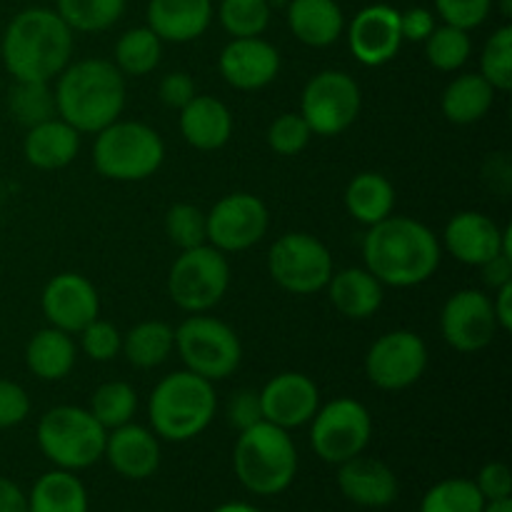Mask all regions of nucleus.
I'll list each match as a JSON object with an SVG mask.
<instances>
[{"label": "nucleus", "mask_w": 512, "mask_h": 512, "mask_svg": "<svg viewBox=\"0 0 512 512\" xmlns=\"http://www.w3.org/2000/svg\"><path fill=\"white\" fill-rule=\"evenodd\" d=\"M35 435L40 453L55 468L78 473L103 458L108 430L93 418L88 408L58 405L40 418Z\"/></svg>", "instance_id": "7"}, {"label": "nucleus", "mask_w": 512, "mask_h": 512, "mask_svg": "<svg viewBox=\"0 0 512 512\" xmlns=\"http://www.w3.org/2000/svg\"><path fill=\"white\" fill-rule=\"evenodd\" d=\"M273 5L270 0H220L218 18L233 38H258L268 30Z\"/></svg>", "instance_id": "39"}, {"label": "nucleus", "mask_w": 512, "mask_h": 512, "mask_svg": "<svg viewBox=\"0 0 512 512\" xmlns=\"http://www.w3.org/2000/svg\"><path fill=\"white\" fill-rule=\"evenodd\" d=\"M58 118L80 135L100 133L125 110V75L110 60L88 58L70 63L55 85Z\"/></svg>", "instance_id": "3"}, {"label": "nucleus", "mask_w": 512, "mask_h": 512, "mask_svg": "<svg viewBox=\"0 0 512 512\" xmlns=\"http://www.w3.org/2000/svg\"><path fill=\"white\" fill-rule=\"evenodd\" d=\"M495 100V88L480 73H465L450 80L443 90L440 108L455 125H473L490 113Z\"/></svg>", "instance_id": "29"}, {"label": "nucleus", "mask_w": 512, "mask_h": 512, "mask_svg": "<svg viewBox=\"0 0 512 512\" xmlns=\"http://www.w3.org/2000/svg\"><path fill=\"white\" fill-rule=\"evenodd\" d=\"M470 53H473L470 30L455 28V25H435V30L425 40V58L443 73L463 68L470 60Z\"/></svg>", "instance_id": "37"}, {"label": "nucleus", "mask_w": 512, "mask_h": 512, "mask_svg": "<svg viewBox=\"0 0 512 512\" xmlns=\"http://www.w3.org/2000/svg\"><path fill=\"white\" fill-rule=\"evenodd\" d=\"M73 30L50 8H25L3 33L0 55L13 80L50 83L73 58Z\"/></svg>", "instance_id": "2"}, {"label": "nucleus", "mask_w": 512, "mask_h": 512, "mask_svg": "<svg viewBox=\"0 0 512 512\" xmlns=\"http://www.w3.org/2000/svg\"><path fill=\"white\" fill-rule=\"evenodd\" d=\"M208 220V245L220 253H243L265 238L270 225L268 205L253 193H230L213 205Z\"/></svg>", "instance_id": "14"}, {"label": "nucleus", "mask_w": 512, "mask_h": 512, "mask_svg": "<svg viewBox=\"0 0 512 512\" xmlns=\"http://www.w3.org/2000/svg\"><path fill=\"white\" fill-rule=\"evenodd\" d=\"M80 153V133L63 118H50L28 128L23 140V155L33 168L60 170L73 163Z\"/></svg>", "instance_id": "25"}, {"label": "nucleus", "mask_w": 512, "mask_h": 512, "mask_svg": "<svg viewBox=\"0 0 512 512\" xmlns=\"http://www.w3.org/2000/svg\"><path fill=\"white\" fill-rule=\"evenodd\" d=\"M288 28L310 48L338 43L345 30V15L335 0H288Z\"/></svg>", "instance_id": "27"}, {"label": "nucleus", "mask_w": 512, "mask_h": 512, "mask_svg": "<svg viewBox=\"0 0 512 512\" xmlns=\"http://www.w3.org/2000/svg\"><path fill=\"white\" fill-rule=\"evenodd\" d=\"M220 75L235 90H263L280 73V53L258 38H233L218 58Z\"/></svg>", "instance_id": "19"}, {"label": "nucleus", "mask_w": 512, "mask_h": 512, "mask_svg": "<svg viewBox=\"0 0 512 512\" xmlns=\"http://www.w3.org/2000/svg\"><path fill=\"white\" fill-rule=\"evenodd\" d=\"M233 470L248 493L260 498L285 493L298 475V448L290 430L268 420L243 430L233 450Z\"/></svg>", "instance_id": "5"}, {"label": "nucleus", "mask_w": 512, "mask_h": 512, "mask_svg": "<svg viewBox=\"0 0 512 512\" xmlns=\"http://www.w3.org/2000/svg\"><path fill=\"white\" fill-rule=\"evenodd\" d=\"M395 208V188L383 173H358L345 188V210L358 223L375 225L390 218Z\"/></svg>", "instance_id": "30"}, {"label": "nucleus", "mask_w": 512, "mask_h": 512, "mask_svg": "<svg viewBox=\"0 0 512 512\" xmlns=\"http://www.w3.org/2000/svg\"><path fill=\"white\" fill-rule=\"evenodd\" d=\"M363 108L360 85L343 70H323L305 83L300 98V115L313 135L335 138L358 120Z\"/></svg>", "instance_id": "11"}, {"label": "nucleus", "mask_w": 512, "mask_h": 512, "mask_svg": "<svg viewBox=\"0 0 512 512\" xmlns=\"http://www.w3.org/2000/svg\"><path fill=\"white\" fill-rule=\"evenodd\" d=\"M263 420L283 430L310 423L320 408V390L305 373H280L260 390Z\"/></svg>", "instance_id": "18"}, {"label": "nucleus", "mask_w": 512, "mask_h": 512, "mask_svg": "<svg viewBox=\"0 0 512 512\" xmlns=\"http://www.w3.org/2000/svg\"><path fill=\"white\" fill-rule=\"evenodd\" d=\"M0 512H30L28 495L8 478H0Z\"/></svg>", "instance_id": "51"}, {"label": "nucleus", "mask_w": 512, "mask_h": 512, "mask_svg": "<svg viewBox=\"0 0 512 512\" xmlns=\"http://www.w3.org/2000/svg\"><path fill=\"white\" fill-rule=\"evenodd\" d=\"M80 350L95 363H110L123 350V335L108 320L95 318L93 323L80 330Z\"/></svg>", "instance_id": "43"}, {"label": "nucleus", "mask_w": 512, "mask_h": 512, "mask_svg": "<svg viewBox=\"0 0 512 512\" xmlns=\"http://www.w3.org/2000/svg\"><path fill=\"white\" fill-rule=\"evenodd\" d=\"M180 135L195 150H220L233 138V115L223 100L195 95L180 108Z\"/></svg>", "instance_id": "24"}, {"label": "nucleus", "mask_w": 512, "mask_h": 512, "mask_svg": "<svg viewBox=\"0 0 512 512\" xmlns=\"http://www.w3.org/2000/svg\"><path fill=\"white\" fill-rule=\"evenodd\" d=\"M268 273L288 293L313 295L328 285L333 275V255L315 235L285 233L270 248Z\"/></svg>", "instance_id": "12"}, {"label": "nucleus", "mask_w": 512, "mask_h": 512, "mask_svg": "<svg viewBox=\"0 0 512 512\" xmlns=\"http://www.w3.org/2000/svg\"><path fill=\"white\" fill-rule=\"evenodd\" d=\"M163 58V40L143 25V28H130L115 43V68L125 78H143L153 73Z\"/></svg>", "instance_id": "33"}, {"label": "nucleus", "mask_w": 512, "mask_h": 512, "mask_svg": "<svg viewBox=\"0 0 512 512\" xmlns=\"http://www.w3.org/2000/svg\"><path fill=\"white\" fill-rule=\"evenodd\" d=\"M480 495L485 498V503L490 500H508L512 498V475L510 468L505 463H488L483 465V470L475 478Z\"/></svg>", "instance_id": "47"}, {"label": "nucleus", "mask_w": 512, "mask_h": 512, "mask_svg": "<svg viewBox=\"0 0 512 512\" xmlns=\"http://www.w3.org/2000/svg\"><path fill=\"white\" fill-rule=\"evenodd\" d=\"M213 23V0H150L148 28L163 43H190Z\"/></svg>", "instance_id": "23"}, {"label": "nucleus", "mask_w": 512, "mask_h": 512, "mask_svg": "<svg viewBox=\"0 0 512 512\" xmlns=\"http://www.w3.org/2000/svg\"><path fill=\"white\" fill-rule=\"evenodd\" d=\"M78 360V345L73 335L58 328H43L25 345V365L30 373L45 383H58L70 375Z\"/></svg>", "instance_id": "28"}, {"label": "nucleus", "mask_w": 512, "mask_h": 512, "mask_svg": "<svg viewBox=\"0 0 512 512\" xmlns=\"http://www.w3.org/2000/svg\"><path fill=\"white\" fill-rule=\"evenodd\" d=\"M445 248L458 263L480 268L495 255H503V228L490 215L463 210L445 225Z\"/></svg>", "instance_id": "20"}, {"label": "nucleus", "mask_w": 512, "mask_h": 512, "mask_svg": "<svg viewBox=\"0 0 512 512\" xmlns=\"http://www.w3.org/2000/svg\"><path fill=\"white\" fill-rule=\"evenodd\" d=\"M435 10L445 25L473 30L488 20L493 0H435Z\"/></svg>", "instance_id": "44"}, {"label": "nucleus", "mask_w": 512, "mask_h": 512, "mask_svg": "<svg viewBox=\"0 0 512 512\" xmlns=\"http://www.w3.org/2000/svg\"><path fill=\"white\" fill-rule=\"evenodd\" d=\"M175 350V330L163 320H143L123 335V350L130 365L153 370L163 365Z\"/></svg>", "instance_id": "32"}, {"label": "nucleus", "mask_w": 512, "mask_h": 512, "mask_svg": "<svg viewBox=\"0 0 512 512\" xmlns=\"http://www.w3.org/2000/svg\"><path fill=\"white\" fill-rule=\"evenodd\" d=\"M428 368V345L413 330H390L370 345L365 375L380 390H405L418 383Z\"/></svg>", "instance_id": "13"}, {"label": "nucleus", "mask_w": 512, "mask_h": 512, "mask_svg": "<svg viewBox=\"0 0 512 512\" xmlns=\"http://www.w3.org/2000/svg\"><path fill=\"white\" fill-rule=\"evenodd\" d=\"M175 350L190 373L218 383L230 378L243 360V345L228 323L205 313L190 315L175 328Z\"/></svg>", "instance_id": "8"}, {"label": "nucleus", "mask_w": 512, "mask_h": 512, "mask_svg": "<svg viewBox=\"0 0 512 512\" xmlns=\"http://www.w3.org/2000/svg\"><path fill=\"white\" fill-rule=\"evenodd\" d=\"M40 308L50 328L78 335L85 325L100 318V295L85 275L58 273L43 288Z\"/></svg>", "instance_id": "16"}, {"label": "nucleus", "mask_w": 512, "mask_h": 512, "mask_svg": "<svg viewBox=\"0 0 512 512\" xmlns=\"http://www.w3.org/2000/svg\"><path fill=\"white\" fill-rule=\"evenodd\" d=\"M480 75L495 90L505 93L512 88V25H500L485 40L483 55H480Z\"/></svg>", "instance_id": "40"}, {"label": "nucleus", "mask_w": 512, "mask_h": 512, "mask_svg": "<svg viewBox=\"0 0 512 512\" xmlns=\"http://www.w3.org/2000/svg\"><path fill=\"white\" fill-rule=\"evenodd\" d=\"M210 512H263V510H258L250 503H225V505H218V508Z\"/></svg>", "instance_id": "53"}, {"label": "nucleus", "mask_w": 512, "mask_h": 512, "mask_svg": "<svg viewBox=\"0 0 512 512\" xmlns=\"http://www.w3.org/2000/svg\"><path fill=\"white\" fill-rule=\"evenodd\" d=\"M95 135V170L115 183L153 178L165 160V143L158 130L138 120H115Z\"/></svg>", "instance_id": "6"}, {"label": "nucleus", "mask_w": 512, "mask_h": 512, "mask_svg": "<svg viewBox=\"0 0 512 512\" xmlns=\"http://www.w3.org/2000/svg\"><path fill=\"white\" fill-rule=\"evenodd\" d=\"M230 288L228 255L213 245L180 250L168 273V295L180 310L195 315L213 310Z\"/></svg>", "instance_id": "9"}, {"label": "nucleus", "mask_w": 512, "mask_h": 512, "mask_svg": "<svg viewBox=\"0 0 512 512\" xmlns=\"http://www.w3.org/2000/svg\"><path fill=\"white\" fill-rule=\"evenodd\" d=\"M440 243L428 225L413 218H390L370 225L363 238L365 268L390 288H415L435 275Z\"/></svg>", "instance_id": "1"}, {"label": "nucleus", "mask_w": 512, "mask_h": 512, "mask_svg": "<svg viewBox=\"0 0 512 512\" xmlns=\"http://www.w3.org/2000/svg\"><path fill=\"white\" fill-rule=\"evenodd\" d=\"M103 458L125 480H148L160 468V440L153 430L125 423L108 430Z\"/></svg>", "instance_id": "21"}, {"label": "nucleus", "mask_w": 512, "mask_h": 512, "mask_svg": "<svg viewBox=\"0 0 512 512\" xmlns=\"http://www.w3.org/2000/svg\"><path fill=\"white\" fill-rule=\"evenodd\" d=\"M493 313H495V320H498V328L503 330V333H510L512 330V283L495 290Z\"/></svg>", "instance_id": "52"}, {"label": "nucleus", "mask_w": 512, "mask_h": 512, "mask_svg": "<svg viewBox=\"0 0 512 512\" xmlns=\"http://www.w3.org/2000/svg\"><path fill=\"white\" fill-rule=\"evenodd\" d=\"M165 235L178 250L198 248L208 243V220L198 205L175 203L165 215Z\"/></svg>", "instance_id": "41"}, {"label": "nucleus", "mask_w": 512, "mask_h": 512, "mask_svg": "<svg viewBox=\"0 0 512 512\" xmlns=\"http://www.w3.org/2000/svg\"><path fill=\"white\" fill-rule=\"evenodd\" d=\"M128 0H55V13L73 33H103L125 13Z\"/></svg>", "instance_id": "34"}, {"label": "nucleus", "mask_w": 512, "mask_h": 512, "mask_svg": "<svg viewBox=\"0 0 512 512\" xmlns=\"http://www.w3.org/2000/svg\"><path fill=\"white\" fill-rule=\"evenodd\" d=\"M498 320L493 313V300L483 290L465 288L450 295L440 313L443 340L458 353L485 350L498 335Z\"/></svg>", "instance_id": "15"}, {"label": "nucleus", "mask_w": 512, "mask_h": 512, "mask_svg": "<svg viewBox=\"0 0 512 512\" xmlns=\"http://www.w3.org/2000/svg\"><path fill=\"white\" fill-rule=\"evenodd\" d=\"M88 410L105 430H115L133 420L135 410H138V393L125 380H108L90 395Z\"/></svg>", "instance_id": "35"}, {"label": "nucleus", "mask_w": 512, "mask_h": 512, "mask_svg": "<svg viewBox=\"0 0 512 512\" xmlns=\"http://www.w3.org/2000/svg\"><path fill=\"white\" fill-rule=\"evenodd\" d=\"M195 83L188 73L183 70H175V73H168L163 80H160V88H158V98L160 103L168 105V108H185L190 100L195 98Z\"/></svg>", "instance_id": "48"}, {"label": "nucleus", "mask_w": 512, "mask_h": 512, "mask_svg": "<svg viewBox=\"0 0 512 512\" xmlns=\"http://www.w3.org/2000/svg\"><path fill=\"white\" fill-rule=\"evenodd\" d=\"M483 512H512V498H508V500H490V503H485Z\"/></svg>", "instance_id": "54"}, {"label": "nucleus", "mask_w": 512, "mask_h": 512, "mask_svg": "<svg viewBox=\"0 0 512 512\" xmlns=\"http://www.w3.org/2000/svg\"><path fill=\"white\" fill-rule=\"evenodd\" d=\"M218 410L213 383L190 370L165 375L148 403L153 433L168 443H188L208 430Z\"/></svg>", "instance_id": "4"}, {"label": "nucleus", "mask_w": 512, "mask_h": 512, "mask_svg": "<svg viewBox=\"0 0 512 512\" xmlns=\"http://www.w3.org/2000/svg\"><path fill=\"white\" fill-rule=\"evenodd\" d=\"M480 270H483V280L488 288L498 290L512 283V258H505V255H495L493 260L480 265Z\"/></svg>", "instance_id": "50"}, {"label": "nucleus", "mask_w": 512, "mask_h": 512, "mask_svg": "<svg viewBox=\"0 0 512 512\" xmlns=\"http://www.w3.org/2000/svg\"><path fill=\"white\" fill-rule=\"evenodd\" d=\"M348 45L360 65L380 68V65L390 63L403 45L400 10L385 3H375L360 10L348 28Z\"/></svg>", "instance_id": "17"}, {"label": "nucleus", "mask_w": 512, "mask_h": 512, "mask_svg": "<svg viewBox=\"0 0 512 512\" xmlns=\"http://www.w3.org/2000/svg\"><path fill=\"white\" fill-rule=\"evenodd\" d=\"M30 512H88V490L70 470H50L28 493Z\"/></svg>", "instance_id": "31"}, {"label": "nucleus", "mask_w": 512, "mask_h": 512, "mask_svg": "<svg viewBox=\"0 0 512 512\" xmlns=\"http://www.w3.org/2000/svg\"><path fill=\"white\" fill-rule=\"evenodd\" d=\"M328 298L340 315L350 320H368L383 305V283L368 268H345L330 275Z\"/></svg>", "instance_id": "26"}, {"label": "nucleus", "mask_w": 512, "mask_h": 512, "mask_svg": "<svg viewBox=\"0 0 512 512\" xmlns=\"http://www.w3.org/2000/svg\"><path fill=\"white\" fill-rule=\"evenodd\" d=\"M30 415V398L23 385L0 378V430L15 428Z\"/></svg>", "instance_id": "46"}, {"label": "nucleus", "mask_w": 512, "mask_h": 512, "mask_svg": "<svg viewBox=\"0 0 512 512\" xmlns=\"http://www.w3.org/2000/svg\"><path fill=\"white\" fill-rule=\"evenodd\" d=\"M485 498L475 480L448 478L435 483L420 500V512H483Z\"/></svg>", "instance_id": "38"}, {"label": "nucleus", "mask_w": 512, "mask_h": 512, "mask_svg": "<svg viewBox=\"0 0 512 512\" xmlns=\"http://www.w3.org/2000/svg\"><path fill=\"white\" fill-rule=\"evenodd\" d=\"M8 110L25 128H33L58 115L50 83H38V80H15L8 93Z\"/></svg>", "instance_id": "36"}, {"label": "nucleus", "mask_w": 512, "mask_h": 512, "mask_svg": "<svg viewBox=\"0 0 512 512\" xmlns=\"http://www.w3.org/2000/svg\"><path fill=\"white\" fill-rule=\"evenodd\" d=\"M313 130L300 113H283L270 123L268 145L278 155H298L308 148Z\"/></svg>", "instance_id": "42"}, {"label": "nucleus", "mask_w": 512, "mask_h": 512, "mask_svg": "<svg viewBox=\"0 0 512 512\" xmlns=\"http://www.w3.org/2000/svg\"><path fill=\"white\" fill-rule=\"evenodd\" d=\"M338 488L345 500L360 508H388L400 495L393 470L383 460L365 458V455L338 465Z\"/></svg>", "instance_id": "22"}, {"label": "nucleus", "mask_w": 512, "mask_h": 512, "mask_svg": "<svg viewBox=\"0 0 512 512\" xmlns=\"http://www.w3.org/2000/svg\"><path fill=\"white\" fill-rule=\"evenodd\" d=\"M435 30V15L428 8H408L400 13V35L410 43H425Z\"/></svg>", "instance_id": "49"}, {"label": "nucleus", "mask_w": 512, "mask_h": 512, "mask_svg": "<svg viewBox=\"0 0 512 512\" xmlns=\"http://www.w3.org/2000/svg\"><path fill=\"white\" fill-rule=\"evenodd\" d=\"M225 418L228 425H233L238 433L253 428V425L263 423V405H260V390H238L233 398L228 400V408H225Z\"/></svg>", "instance_id": "45"}, {"label": "nucleus", "mask_w": 512, "mask_h": 512, "mask_svg": "<svg viewBox=\"0 0 512 512\" xmlns=\"http://www.w3.org/2000/svg\"><path fill=\"white\" fill-rule=\"evenodd\" d=\"M310 445L328 465H343L358 458L373 440V418L368 408L353 398H338L318 408L310 420Z\"/></svg>", "instance_id": "10"}]
</instances>
